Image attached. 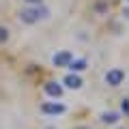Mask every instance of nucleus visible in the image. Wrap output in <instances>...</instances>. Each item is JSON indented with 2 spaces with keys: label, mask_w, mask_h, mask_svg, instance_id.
Instances as JSON below:
<instances>
[{
  "label": "nucleus",
  "mask_w": 129,
  "mask_h": 129,
  "mask_svg": "<svg viewBox=\"0 0 129 129\" xmlns=\"http://www.w3.org/2000/svg\"><path fill=\"white\" fill-rule=\"evenodd\" d=\"M50 15V11L45 9V7H28V9H24L22 13H19V19H22L24 24H35V22H39V19H43V17H47Z\"/></svg>",
  "instance_id": "obj_1"
},
{
  "label": "nucleus",
  "mask_w": 129,
  "mask_h": 129,
  "mask_svg": "<svg viewBox=\"0 0 129 129\" xmlns=\"http://www.w3.org/2000/svg\"><path fill=\"white\" fill-rule=\"evenodd\" d=\"M125 80V71L118 69V67H114V69H110L106 73V84L108 86H120Z\"/></svg>",
  "instance_id": "obj_2"
},
{
  "label": "nucleus",
  "mask_w": 129,
  "mask_h": 129,
  "mask_svg": "<svg viewBox=\"0 0 129 129\" xmlns=\"http://www.w3.org/2000/svg\"><path fill=\"white\" fill-rule=\"evenodd\" d=\"M71 60H73V54H71V52H67V50H62V52H58V54H54L52 62H54L56 67H69Z\"/></svg>",
  "instance_id": "obj_3"
},
{
  "label": "nucleus",
  "mask_w": 129,
  "mask_h": 129,
  "mask_svg": "<svg viewBox=\"0 0 129 129\" xmlns=\"http://www.w3.org/2000/svg\"><path fill=\"white\" fill-rule=\"evenodd\" d=\"M41 112H43V114H62V112H64V106H62V103H50V101H45V103H43V106H41Z\"/></svg>",
  "instance_id": "obj_4"
},
{
  "label": "nucleus",
  "mask_w": 129,
  "mask_h": 129,
  "mask_svg": "<svg viewBox=\"0 0 129 129\" xmlns=\"http://www.w3.org/2000/svg\"><path fill=\"white\" fill-rule=\"evenodd\" d=\"M45 92L50 97H60L62 95V86H60L58 82H47L45 84Z\"/></svg>",
  "instance_id": "obj_5"
},
{
  "label": "nucleus",
  "mask_w": 129,
  "mask_h": 129,
  "mask_svg": "<svg viewBox=\"0 0 129 129\" xmlns=\"http://www.w3.org/2000/svg\"><path fill=\"white\" fill-rule=\"evenodd\" d=\"M64 86H69V88H80V86H82V80H80V75L69 73L67 78H64Z\"/></svg>",
  "instance_id": "obj_6"
},
{
  "label": "nucleus",
  "mask_w": 129,
  "mask_h": 129,
  "mask_svg": "<svg viewBox=\"0 0 129 129\" xmlns=\"http://www.w3.org/2000/svg\"><path fill=\"white\" fill-rule=\"evenodd\" d=\"M118 118H120V116L116 114V112H103V114H101V120H103V123H108V125L118 123Z\"/></svg>",
  "instance_id": "obj_7"
},
{
  "label": "nucleus",
  "mask_w": 129,
  "mask_h": 129,
  "mask_svg": "<svg viewBox=\"0 0 129 129\" xmlns=\"http://www.w3.org/2000/svg\"><path fill=\"white\" fill-rule=\"evenodd\" d=\"M69 69L75 71V73H78V71H84V69H86V60H71Z\"/></svg>",
  "instance_id": "obj_8"
},
{
  "label": "nucleus",
  "mask_w": 129,
  "mask_h": 129,
  "mask_svg": "<svg viewBox=\"0 0 129 129\" xmlns=\"http://www.w3.org/2000/svg\"><path fill=\"white\" fill-rule=\"evenodd\" d=\"M7 39H9V30H7V28H2V26H0V43H5Z\"/></svg>",
  "instance_id": "obj_9"
},
{
  "label": "nucleus",
  "mask_w": 129,
  "mask_h": 129,
  "mask_svg": "<svg viewBox=\"0 0 129 129\" xmlns=\"http://www.w3.org/2000/svg\"><path fill=\"white\" fill-rule=\"evenodd\" d=\"M123 112L129 114V99H123Z\"/></svg>",
  "instance_id": "obj_10"
},
{
  "label": "nucleus",
  "mask_w": 129,
  "mask_h": 129,
  "mask_svg": "<svg viewBox=\"0 0 129 129\" xmlns=\"http://www.w3.org/2000/svg\"><path fill=\"white\" fill-rule=\"evenodd\" d=\"M26 2H28V5H35V7H37V5H41L43 0H26Z\"/></svg>",
  "instance_id": "obj_11"
},
{
  "label": "nucleus",
  "mask_w": 129,
  "mask_h": 129,
  "mask_svg": "<svg viewBox=\"0 0 129 129\" xmlns=\"http://www.w3.org/2000/svg\"><path fill=\"white\" fill-rule=\"evenodd\" d=\"M80 129H86V127H80Z\"/></svg>",
  "instance_id": "obj_12"
}]
</instances>
